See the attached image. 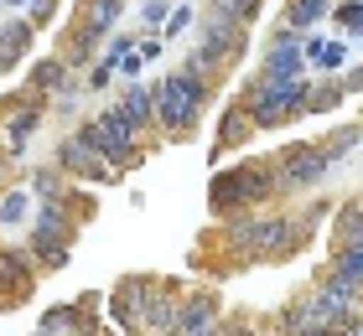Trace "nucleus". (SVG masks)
Segmentation results:
<instances>
[{
	"label": "nucleus",
	"instance_id": "nucleus-27",
	"mask_svg": "<svg viewBox=\"0 0 363 336\" xmlns=\"http://www.w3.org/2000/svg\"><path fill=\"white\" fill-rule=\"evenodd\" d=\"M363 140V124H337V129H327V156H333V161H342V156H348V150Z\"/></svg>",
	"mask_w": 363,
	"mask_h": 336
},
{
	"label": "nucleus",
	"instance_id": "nucleus-34",
	"mask_svg": "<svg viewBox=\"0 0 363 336\" xmlns=\"http://www.w3.org/2000/svg\"><path fill=\"white\" fill-rule=\"evenodd\" d=\"M223 336H259V326L244 321V315H234V321H223Z\"/></svg>",
	"mask_w": 363,
	"mask_h": 336
},
{
	"label": "nucleus",
	"instance_id": "nucleus-8",
	"mask_svg": "<svg viewBox=\"0 0 363 336\" xmlns=\"http://www.w3.org/2000/svg\"><path fill=\"white\" fill-rule=\"evenodd\" d=\"M151 290H156V274H125V279H114V290L104 295L109 321L125 336H145V300H151Z\"/></svg>",
	"mask_w": 363,
	"mask_h": 336
},
{
	"label": "nucleus",
	"instance_id": "nucleus-22",
	"mask_svg": "<svg viewBox=\"0 0 363 336\" xmlns=\"http://www.w3.org/2000/svg\"><path fill=\"white\" fill-rule=\"evenodd\" d=\"M333 6H337V0H286V16H280V21H286L296 37H306L322 16H333Z\"/></svg>",
	"mask_w": 363,
	"mask_h": 336
},
{
	"label": "nucleus",
	"instance_id": "nucleus-28",
	"mask_svg": "<svg viewBox=\"0 0 363 336\" xmlns=\"http://www.w3.org/2000/svg\"><path fill=\"white\" fill-rule=\"evenodd\" d=\"M16 223H26V192L6 187V197H0V228H16Z\"/></svg>",
	"mask_w": 363,
	"mask_h": 336
},
{
	"label": "nucleus",
	"instance_id": "nucleus-38",
	"mask_svg": "<svg viewBox=\"0 0 363 336\" xmlns=\"http://www.w3.org/2000/svg\"><path fill=\"white\" fill-rule=\"evenodd\" d=\"M348 336H363V311L353 315V326H348Z\"/></svg>",
	"mask_w": 363,
	"mask_h": 336
},
{
	"label": "nucleus",
	"instance_id": "nucleus-9",
	"mask_svg": "<svg viewBox=\"0 0 363 336\" xmlns=\"http://www.w3.org/2000/svg\"><path fill=\"white\" fill-rule=\"evenodd\" d=\"M255 78H306V37H296V31L280 21L275 26V37H270V47H265V57H259V67H255Z\"/></svg>",
	"mask_w": 363,
	"mask_h": 336
},
{
	"label": "nucleus",
	"instance_id": "nucleus-36",
	"mask_svg": "<svg viewBox=\"0 0 363 336\" xmlns=\"http://www.w3.org/2000/svg\"><path fill=\"white\" fill-rule=\"evenodd\" d=\"M140 62H145V57H140V47H135V52H130V57L120 62V73H125V83H135V73H140Z\"/></svg>",
	"mask_w": 363,
	"mask_h": 336
},
{
	"label": "nucleus",
	"instance_id": "nucleus-12",
	"mask_svg": "<svg viewBox=\"0 0 363 336\" xmlns=\"http://www.w3.org/2000/svg\"><path fill=\"white\" fill-rule=\"evenodd\" d=\"M37 290V259L31 248H0V311L26 306Z\"/></svg>",
	"mask_w": 363,
	"mask_h": 336
},
{
	"label": "nucleus",
	"instance_id": "nucleus-10",
	"mask_svg": "<svg viewBox=\"0 0 363 336\" xmlns=\"http://www.w3.org/2000/svg\"><path fill=\"white\" fill-rule=\"evenodd\" d=\"M197 47H208V52H218L228 67H234L244 52H250V26L228 21L223 11H203L197 16Z\"/></svg>",
	"mask_w": 363,
	"mask_h": 336
},
{
	"label": "nucleus",
	"instance_id": "nucleus-2",
	"mask_svg": "<svg viewBox=\"0 0 363 336\" xmlns=\"http://www.w3.org/2000/svg\"><path fill=\"white\" fill-rule=\"evenodd\" d=\"M208 104H213V83L187 73L182 62L156 83V124H161V134H172V140H182V134H192L203 124Z\"/></svg>",
	"mask_w": 363,
	"mask_h": 336
},
{
	"label": "nucleus",
	"instance_id": "nucleus-13",
	"mask_svg": "<svg viewBox=\"0 0 363 336\" xmlns=\"http://www.w3.org/2000/svg\"><path fill=\"white\" fill-rule=\"evenodd\" d=\"M177 336H223V300H218V290H187Z\"/></svg>",
	"mask_w": 363,
	"mask_h": 336
},
{
	"label": "nucleus",
	"instance_id": "nucleus-14",
	"mask_svg": "<svg viewBox=\"0 0 363 336\" xmlns=\"http://www.w3.org/2000/svg\"><path fill=\"white\" fill-rule=\"evenodd\" d=\"M182 279H156L151 300H145V336H177V321H182Z\"/></svg>",
	"mask_w": 363,
	"mask_h": 336
},
{
	"label": "nucleus",
	"instance_id": "nucleus-30",
	"mask_svg": "<svg viewBox=\"0 0 363 336\" xmlns=\"http://www.w3.org/2000/svg\"><path fill=\"white\" fill-rule=\"evenodd\" d=\"M192 21H197V11H192V6H177V11H172V21L161 26V42H167V37H177V31H187Z\"/></svg>",
	"mask_w": 363,
	"mask_h": 336
},
{
	"label": "nucleus",
	"instance_id": "nucleus-6",
	"mask_svg": "<svg viewBox=\"0 0 363 336\" xmlns=\"http://www.w3.org/2000/svg\"><path fill=\"white\" fill-rule=\"evenodd\" d=\"M73 212L68 207H57V202H42V212H37V223H31V259H37V269H47V274H57L62 264L73 259Z\"/></svg>",
	"mask_w": 363,
	"mask_h": 336
},
{
	"label": "nucleus",
	"instance_id": "nucleus-23",
	"mask_svg": "<svg viewBox=\"0 0 363 336\" xmlns=\"http://www.w3.org/2000/svg\"><path fill=\"white\" fill-rule=\"evenodd\" d=\"M327 269H333V274H337L342 284H353V290L363 295V248H333Z\"/></svg>",
	"mask_w": 363,
	"mask_h": 336
},
{
	"label": "nucleus",
	"instance_id": "nucleus-31",
	"mask_svg": "<svg viewBox=\"0 0 363 336\" xmlns=\"http://www.w3.org/2000/svg\"><path fill=\"white\" fill-rule=\"evenodd\" d=\"M140 21H145V26H151V31H161V26H167V21H172V11H167V6H161V0H145V11H140Z\"/></svg>",
	"mask_w": 363,
	"mask_h": 336
},
{
	"label": "nucleus",
	"instance_id": "nucleus-25",
	"mask_svg": "<svg viewBox=\"0 0 363 336\" xmlns=\"http://www.w3.org/2000/svg\"><path fill=\"white\" fill-rule=\"evenodd\" d=\"M31 192H37L42 202H57V207L73 197V187L62 181V171H31Z\"/></svg>",
	"mask_w": 363,
	"mask_h": 336
},
{
	"label": "nucleus",
	"instance_id": "nucleus-1",
	"mask_svg": "<svg viewBox=\"0 0 363 336\" xmlns=\"http://www.w3.org/2000/svg\"><path fill=\"white\" fill-rule=\"evenodd\" d=\"M270 197H280V181H275V156H255V161H239L218 171L208 181V207L213 217H239V212H255L265 207Z\"/></svg>",
	"mask_w": 363,
	"mask_h": 336
},
{
	"label": "nucleus",
	"instance_id": "nucleus-7",
	"mask_svg": "<svg viewBox=\"0 0 363 336\" xmlns=\"http://www.w3.org/2000/svg\"><path fill=\"white\" fill-rule=\"evenodd\" d=\"M42 120H47V98H37V93L21 88V98H11V104L0 109V156L21 161V150H26L31 134L42 129Z\"/></svg>",
	"mask_w": 363,
	"mask_h": 336
},
{
	"label": "nucleus",
	"instance_id": "nucleus-32",
	"mask_svg": "<svg viewBox=\"0 0 363 336\" xmlns=\"http://www.w3.org/2000/svg\"><path fill=\"white\" fill-rule=\"evenodd\" d=\"M52 16H57V0H31L26 21H31V26H47V21H52Z\"/></svg>",
	"mask_w": 363,
	"mask_h": 336
},
{
	"label": "nucleus",
	"instance_id": "nucleus-15",
	"mask_svg": "<svg viewBox=\"0 0 363 336\" xmlns=\"http://www.w3.org/2000/svg\"><path fill=\"white\" fill-rule=\"evenodd\" d=\"M26 93H37V98H47V93H62V98H68V93H73V67L62 62V52H52V57H37V62H31Z\"/></svg>",
	"mask_w": 363,
	"mask_h": 336
},
{
	"label": "nucleus",
	"instance_id": "nucleus-35",
	"mask_svg": "<svg viewBox=\"0 0 363 336\" xmlns=\"http://www.w3.org/2000/svg\"><path fill=\"white\" fill-rule=\"evenodd\" d=\"M114 78V62H99L94 73H89V88H104V83Z\"/></svg>",
	"mask_w": 363,
	"mask_h": 336
},
{
	"label": "nucleus",
	"instance_id": "nucleus-26",
	"mask_svg": "<svg viewBox=\"0 0 363 336\" xmlns=\"http://www.w3.org/2000/svg\"><path fill=\"white\" fill-rule=\"evenodd\" d=\"M208 11H223L228 21L255 26V21H259V11H265V0H208Z\"/></svg>",
	"mask_w": 363,
	"mask_h": 336
},
{
	"label": "nucleus",
	"instance_id": "nucleus-24",
	"mask_svg": "<svg viewBox=\"0 0 363 336\" xmlns=\"http://www.w3.org/2000/svg\"><path fill=\"white\" fill-rule=\"evenodd\" d=\"M342 78H322V83H311V93H306V114H333L342 104Z\"/></svg>",
	"mask_w": 363,
	"mask_h": 336
},
{
	"label": "nucleus",
	"instance_id": "nucleus-20",
	"mask_svg": "<svg viewBox=\"0 0 363 336\" xmlns=\"http://www.w3.org/2000/svg\"><path fill=\"white\" fill-rule=\"evenodd\" d=\"M306 62L311 67H322L327 78H342V67H348V42L342 37H306Z\"/></svg>",
	"mask_w": 363,
	"mask_h": 336
},
{
	"label": "nucleus",
	"instance_id": "nucleus-40",
	"mask_svg": "<svg viewBox=\"0 0 363 336\" xmlns=\"http://www.w3.org/2000/svg\"><path fill=\"white\" fill-rule=\"evenodd\" d=\"M0 6H6V11H21V6H31V0H0Z\"/></svg>",
	"mask_w": 363,
	"mask_h": 336
},
{
	"label": "nucleus",
	"instance_id": "nucleus-17",
	"mask_svg": "<svg viewBox=\"0 0 363 336\" xmlns=\"http://www.w3.org/2000/svg\"><path fill=\"white\" fill-rule=\"evenodd\" d=\"M250 134H255V120H250V109H244V98H234V104L218 114V129H213V156H223V150L244 145Z\"/></svg>",
	"mask_w": 363,
	"mask_h": 336
},
{
	"label": "nucleus",
	"instance_id": "nucleus-37",
	"mask_svg": "<svg viewBox=\"0 0 363 336\" xmlns=\"http://www.w3.org/2000/svg\"><path fill=\"white\" fill-rule=\"evenodd\" d=\"M140 57L151 62V57H161V37H151V42H140Z\"/></svg>",
	"mask_w": 363,
	"mask_h": 336
},
{
	"label": "nucleus",
	"instance_id": "nucleus-39",
	"mask_svg": "<svg viewBox=\"0 0 363 336\" xmlns=\"http://www.w3.org/2000/svg\"><path fill=\"white\" fill-rule=\"evenodd\" d=\"M259 336H286V331H280V321H275V326H259Z\"/></svg>",
	"mask_w": 363,
	"mask_h": 336
},
{
	"label": "nucleus",
	"instance_id": "nucleus-4",
	"mask_svg": "<svg viewBox=\"0 0 363 336\" xmlns=\"http://www.w3.org/2000/svg\"><path fill=\"white\" fill-rule=\"evenodd\" d=\"M78 134L104 156L109 171H135V166L145 161V145H140V129L125 120V109L120 104H109V109H99L89 124H78Z\"/></svg>",
	"mask_w": 363,
	"mask_h": 336
},
{
	"label": "nucleus",
	"instance_id": "nucleus-29",
	"mask_svg": "<svg viewBox=\"0 0 363 336\" xmlns=\"http://www.w3.org/2000/svg\"><path fill=\"white\" fill-rule=\"evenodd\" d=\"M333 21L353 31V26L363 21V0H337V6H333Z\"/></svg>",
	"mask_w": 363,
	"mask_h": 336
},
{
	"label": "nucleus",
	"instance_id": "nucleus-21",
	"mask_svg": "<svg viewBox=\"0 0 363 336\" xmlns=\"http://www.w3.org/2000/svg\"><path fill=\"white\" fill-rule=\"evenodd\" d=\"M120 11H125V0H84V16H78V31H89L94 42H104V31L120 21Z\"/></svg>",
	"mask_w": 363,
	"mask_h": 336
},
{
	"label": "nucleus",
	"instance_id": "nucleus-5",
	"mask_svg": "<svg viewBox=\"0 0 363 336\" xmlns=\"http://www.w3.org/2000/svg\"><path fill=\"white\" fill-rule=\"evenodd\" d=\"M327 171H333V156H327L322 140H291V145L275 150V181H280V197L317 192Z\"/></svg>",
	"mask_w": 363,
	"mask_h": 336
},
{
	"label": "nucleus",
	"instance_id": "nucleus-16",
	"mask_svg": "<svg viewBox=\"0 0 363 336\" xmlns=\"http://www.w3.org/2000/svg\"><path fill=\"white\" fill-rule=\"evenodd\" d=\"M120 109H125V120L135 124L140 134H156V129H161V124H156V88H145L140 78L120 88Z\"/></svg>",
	"mask_w": 363,
	"mask_h": 336
},
{
	"label": "nucleus",
	"instance_id": "nucleus-18",
	"mask_svg": "<svg viewBox=\"0 0 363 336\" xmlns=\"http://www.w3.org/2000/svg\"><path fill=\"white\" fill-rule=\"evenodd\" d=\"M31 42H37V26H31L26 16H6V21H0V73L21 62L31 52Z\"/></svg>",
	"mask_w": 363,
	"mask_h": 336
},
{
	"label": "nucleus",
	"instance_id": "nucleus-19",
	"mask_svg": "<svg viewBox=\"0 0 363 336\" xmlns=\"http://www.w3.org/2000/svg\"><path fill=\"white\" fill-rule=\"evenodd\" d=\"M333 248H363V197L333 207Z\"/></svg>",
	"mask_w": 363,
	"mask_h": 336
},
{
	"label": "nucleus",
	"instance_id": "nucleus-33",
	"mask_svg": "<svg viewBox=\"0 0 363 336\" xmlns=\"http://www.w3.org/2000/svg\"><path fill=\"white\" fill-rule=\"evenodd\" d=\"M342 93H363V62H348V67H342Z\"/></svg>",
	"mask_w": 363,
	"mask_h": 336
},
{
	"label": "nucleus",
	"instance_id": "nucleus-41",
	"mask_svg": "<svg viewBox=\"0 0 363 336\" xmlns=\"http://www.w3.org/2000/svg\"><path fill=\"white\" fill-rule=\"evenodd\" d=\"M37 336H47V331H37Z\"/></svg>",
	"mask_w": 363,
	"mask_h": 336
},
{
	"label": "nucleus",
	"instance_id": "nucleus-3",
	"mask_svg": "<svg viewBox=\"0 0 363 336\" xmlns=\"http://www.w3.org/2000/svg\"><path fill=\"white\" fill-rule=\"evenodd\" d=\"M306 93H311V83L306 78H250L244 83V109H250V120L255 129H286L296 120H306Z\"/></svg>",
	"mask_w": 363,
	"mask_h": 336
},
{
	"label": "nucleus",
	"instance_id": "nucleus-11",
	"mask_svg": "<svg viewBox=\"0 0 363 336\" xmlns=\"http://www.w3.org/2000/svg\"><path fill=\"white\" fill-rule=\"evenodd\" d=\"M57 171L73 176V181H94V187H109V181H114V171L104 166V156H99V150H94L78 129L57 140Z\"/></svg>",
	"mask_w": 363,
	"mask_h": 336
}]
</instances>
